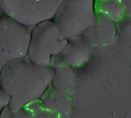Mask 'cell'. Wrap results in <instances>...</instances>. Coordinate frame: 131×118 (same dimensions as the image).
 Listing matches in <instances>:
<instances>
[{"label":"cell","instance_id":"7","mask_svg":"<svg viewBox=\"0 0 131 118\" xmlns=\"http://www.w3.org/2000/svg\"><path fill=\"white\" fill-rule=\"evenodd\" d=\"M92 48L82 35L74 36L68 39L65 47L58 56L73 68H79L88 61Z\"/></svg>","mask_w":131,"mask_h":118},{"label":"cell","instance_id":"13","mask_svg":"<svg viewBox=\"0 0 131 118\" xmlns=\"http://www.w3.org/2000/svg\"><path fill=\"white\" fill-rule=\"evenodd\" d=\"M10 96L0 87V115L3 109L8 105Z\"/></svg>","mask_w":131,"mask_h":118},{"label":"cell","instance_id":"3","mask_svg":"<svg viewBox=\"0 0 131 118\" xmlns=\"http://www.w3.org/2000/svg\"><path fill=\"white\" fill-rule=\"evenodd\" d=\"M68 39L60 37V30L52 18L43 20L30 31L26 57L39 65H50L53 56L58 55Z\"/></svg>","mask_w":131,"mask_h":118},{"label":"cell","instance_id":"8","mask_svg":"<svg viewBox=\"0 0 131 118\" xmlns=\"http://www.w3.org/2000/svg\"><path fill=\"white\" fill-rule=\"evenodd\" d=\"M50 65L54 69L51 86L61 91H68L74 81V68L61 60L58 55L53 56Z\"/></svg>","mask_w":131,"mask_h":118},{"label":"cell","instance_id":"10","mask_svg":"<svg viewBox=\"0 0 131 118\" xmlns=\"http://www.w3.org/2000/svg\"><path fill=\"white\" fill-rule=\"evenodd\" d=\"M97 12H102L114 20H121L124 15L122 0H96Z\"/></svg>","mask_w":131,"mask_h":118},{"label":"cell","instance_id":"9","mask_svg":"<svg viewBox=\"0 0 131 118\" xmlns=\"http://www.w3.org/2000/svg\"><path fill=\"white\" fill-rule=\"evenodd\" d=\"M41 106L55 113H65L72 107V98L67 91L54 89L51 85L45 91L40 98Z\"/></svg>","mask_w":131,"mask_h":118},{"label":"cell","instance_id":"15","mask_svg":"<svg viewBox=\"0 0 131 118\" xmlns=\"http://www.w3.org/2000/svg\"><path fill=\"white\" fill-rule=\"evenodd\" d=\"M0 118H12V112L10 111V109L8 106L3 109V111L0 115Z\"/></svg>","mask_w":131,"mask_h":118},{"label":"cell","instance_id":"11","mask_svg":"<svg viewBox=\"0 0 131 118\" xmlns=\"http://www.w3.org/2000/svg\"><path fill=\"white\" fill-rule=\"evenodd\" d=\"M25 108L32 111L35 118H58L55 114H53L54 111L43 108L38 101L27 105Z\"/></svg>","mask_w":131,"mask_h":118},{"label":"cell","instance_id":"2","mask_svg":"<svg viewBox=\"0 0 131 118\" xmlns=\"http://www.w3.org/2000/svg\"><path fill=\"white\" fill-rule=\"evenodd\" d=\"M96 0H63L52 19L64 39L81 35L95 22Z\"/></svg>","mask_w":131,"mask_h":118},{"label":"cell","instance_id":"4","mask_svg":"<svg viewBox=\"0 0 131 118\" xmlns=\"http://www.w3.org/2000/svg\"><path fill=\"white\" fill-rule=\"evenodd\" d=\"M30 27L0 14V73L8 61L26 57Z\"/></svg>","mask_w":131,"mask_h":118},{"label":"cell","instance_id":"14","mask_svg":"<svg viewBox=\"0 0 131 118\" xmlns=\"http://www.w3.org/2000/svg\"><path fill=\"white\" fill-rule=\"evenodd\" d=\"M124 15L131 18V0H122Z\"/></svg>","mask_w":131,"mask_h":118},{"label":"cell","instance_id":"12","mask_svg":"<svg viewBox=\"0 0 131 118\" xmlns=\"http://www.w3.org/2000/svg\"><path fill=\"white\" fill-rule=\"evenodd\" d=\"M12 118H35V117L32 111L25 107L17 111L12 112Z\"/></svg>","mask_w":131,"mask_h":118},{"label":"cell","instance_id":"1","mask_svg":"<svg viewBox=\"0 0 131 118\" xmlns=\"http://www.w3.org/2000/svg\"><path fill=\"white\" fill-rule=\"evenodd\" d=\"M54 69L39 65L27 57L6 63L0 73V87L10 96L8 107L12 112L39 101L51 84Z\"/></svg>","mask_w":131,"mask_h":118},{"label":"cell","instance_id":"6","mask_svg":"<svg viewBox=\"0 0 131 118\" xmlns=\"http://www.w3.org/2000/svg\"><path fill=\"white\" fill-rule=\"evenodd\" d=\"M82 35L92 48L108 44L117 35L116 22L107 15L97 12L94 24Z\"/></svg>","mask_w":131,"mask_h":118},{"label":"cell","instance_id":"5","mask_svg":"<svg viewBox=\"0 0 131 118\" xmlns=\"http://www.w3.org/2000/svg\"><path fill=\"white\" fill-rule=\"evenodd\" d=\"M63 0H0V14L31 27L52 18Z\"/></svg>","mask_w":131,"mask_h":118}]
</instances>
